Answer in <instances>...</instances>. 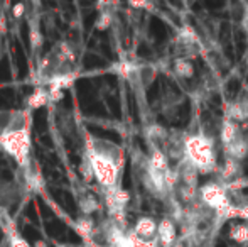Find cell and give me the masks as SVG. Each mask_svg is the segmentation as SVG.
Segmentation results:
<instances>
[{"instance_id":"9c48e42d","label":"cell","mask_w":248,"mask_h":247,"mask_svg":"<svg viewBox=\"0 0 248 247\" xmlns=\"http://www.w3.org/2000/svg\"><path fill=\"white\" fill-rule=\"evenodd\" d=\"M174 73H176V76L181 80L193 78V75H194L193 63L189 60H186V58H177V60L174 61Z\"/></svg>"},{"instance_id":"4fadbf2b","label":"cell","mask_w":248,"mask_h":247,"mask_svg":"<svg viewBox=\"0 0 248 247\" xmlns=\"http://www.w3.org/2000/svg\"><path fill=\"white\" fill-rule=\"evenodd\" d=\"M26 10H27V5L22 2L19 3H14L12 9H10V19H14L16 22H19L24 16H26Z\"/></svg>"},{"instance_id":"7a4b0ae2","label":"cell","mask_w":248,"mask_h":247,"mask_svg":"<svg viewBox=\"0 0 248 247\" xmlns=\"http://www.w3.org/2000/svg\"><path fill=\"white\" fill-rule=\"evenodd\" d=\"M0 149L17 163L20 169L32 166L31 161V110H0Z\"/></svg>"},{"instance_id":"6da1fadb","label":"cell","mask_w":248,"mask_h":247,"mask_svg":"<svg viewBox=\"0 0 248 247\" xmlns=\"http://www.w3.org/2000/svg\"><path fill=\"white\" fill-rule=\"evenodd\" d=\"M83 163L92 169L93 180L98 183L101 191L120 188L124 171V149L108 139L86 135Z\"/></svg>"},{"instance_id":"277c9868","label":"cell","mask_w":248,"mask_h":247,"mask_svg":"<svg viewBox=\"0 0 248 247\" xmlns=\"http://www.w3.org/2000/svg\"><path fill=\"white\" fill-rule=\"evenodd\" d=\"M157 231L159 224L152 217H139L132 229V232L145 242H157Z\"/></svg>"},{"instance_id":"30bf717a","label":"cell","mask_w":248,"mask_h":247,"mask_svg":"<svg viewBox=\"0 0 248 247\" xmlns=\"http://www.w3.org/2000/svg\"><path fill=\"white\" fill-rule=\"evenodd\" d=\"M228 237L236 244H247L248 242V222H242V224L232 225L228 232Z\"/></svg>"},{"instance_id":"ba28073f","label":"cell","mask_w":248,"mask_h":247,"mask_svg":"<svg viewBox=\"0 0 248 247\" xmlns=\"http://www.w3.org/2000/svg\"><path fill=\"white\" fill-rule=\"evenodd\" d=\"M75 229L81 237H85L86 241H95V235L98 232V225L95 224L93 217H79L75 222Z\"/></svg>"},{"instance_id":"52a82bcc","label":"cell","mask_w":248,"mask_h":247,"mask_svg":"<svg viewBox=\"0 0 248 247\" xmlns=\"http://www.w3.org/2000/svg\"><path fill=\"white\" fill-rule=\"evenodd\" d=\"M51 105V95L46 85H37L32 90L29 97H27V110L41 109V107Z\"/></svg>"},{"instance_id":"2e32d148","label":"cell","mask_w":248,"mask_h":247,"mask_svg":"<svg viewBox=\"0 0 248 247\" xmlns=\"http://www.w3.org/2000/svg\"><path fill=\"white\" fill-rule=\"evenodd\" d=\"M58 247H78V246H71V244H59Z\"/></svg>"},{"instance_id":"5b68a950","label":"cell","mask_w":248,"mask_h":247,"mask_svg":"<svg viewBox=\"0 0 248 247\" xmlns=\"http://www.w3.org/2000/svg\"><path fill=\"white\" fill-rule=\"evenodd\" d=\"M78 208L81 212V217H93L101 208V200L88 188L79 190L78 193Z\"/></svg>"},{"instance_id":"5bb4252c","label":"cell","mask_w":248,"mask_h":247,"mask_svg":"<svg viewBox=\"0 0 248 247\" xmlns=\"http://www.w3.org/2000/svg\"><path fill=\"white\" fill-rule=\"evenodd\" d=\"M10 247H32V246H31L26 239L20 237L19 234L12 232V234H10Z\"/></svg>"},{"instance_id":"8fae6325","label":"cell","mask_w":248,"mask_h":247,"mask_svg":"<svg viewBox=\"0 0 248 247\" xmlns=\"http://www.w3.org/2000/svg\"><path fill=\"white\" fill-rule=\"evenodd\" d=\"M29 37H31V49H32V54L34 56H37L39 51H41V48H43V34H41L39 27H37L36 24L31 26Z\"/></svg>"},{"instance_id":"8992f818","label":"cell","mask_w":248,"mask_h":247,"mask_svg":"<svg viewBox=\"0 0 248 247\" xmlns=\"http://www.w3.org/2000/svg\"><path fill=\"white\" fill-rule=\"evenodd\" d=\"M177 239L176 224L170 217H166L159 222V231H157V244L162 247H174Z\"/></svg>"},{"instance_id":"7c38bea8","label":"cell","mask_w":248,"mask_h":247,"mask_svg":"<svg viewBox=\"0 0 248 247\" xmlns=\"http://www.w3.org/2000/svg\"><path fill=\"white\" fill-rule=\"evenodd\" d=\"M111 26H113V14L108 12V10H103L98 16V19H96V29L105 31L110 29Z\"/></svg>"},{"instance_id":"9a60e30c","label":"cell","mask_w":248,"mask_h":247,"mask_svg":"<svg viewBox=\"0 0 248 247\" xmlns=\"http://www.w3.org/2000/svg\"><path fill=\"white\" fill-rule=\"evenodd\" d=\"M7 26H9V22H7V16L2 12V14H0V33H5Z\"/></svg>"},{"instance_id":"e0dca14e","label":"cell","mask_w":248,"mask_h":247,"mask_svg":"<svg viewBox=\"0 0 248 247\" xmlns=\"http://www.w3.org/2000/svg\"><path fill=\"white\" fill-rule=\"evenodd\" d=\"M34 247H46V244H44V242H37V244L34 246Z\"/></svg>"},{"instance_id":"3957f363","label":"cell","mask_w":248,"mask_h":247,"mask_svg":"<svg viewBox=\"0 0 248 247\" xmlns=\"http://www.w3.org/2000/svg\"><path fill=\"white\" fill-rule=\"evenodd\" d=\"M186 159L199 173H211L218 169L213 139L204 134H191L186 137Z\"/></svg>"}]
</instances>
